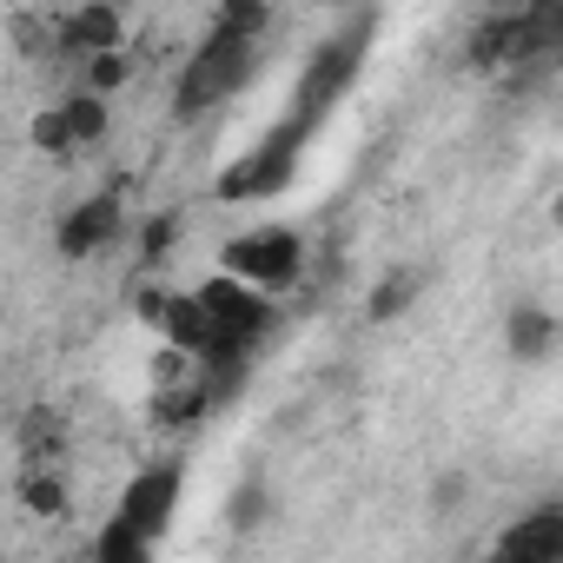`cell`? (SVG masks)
<instances>
[{
  "instance_id": "44dd1931",
  "label": "cell",
  "mask_w": 563,
  "mask_h": 563,
  "mask_svg": "<svg viewBox=\"0 0 563 563\" xmlns=\"http://www.w3.org/2000/svg\"><path fill=\"white\" fill-rule=\"evenodd\" d=\"M179 212H153V219H140V265H166L173 258V245H179Z\"/></svg>"
},
{
  "instance_id": "ba28073f",
  "label": "cell",
  "mask_w": 563,
  "mask_h": 563,
  "mask_svg": "<svg viewBox=\"0 0 563 563\" xmlns=\"http://www.w3.org/2000/svg\"><path fill=\"white\" fill-rule=\"evenodd\" d=\"M100 47H126V21H120L113 0H87V8H74L54 27V54H67V60H87Z\"/></svg>"
},
{
  "instance_id": "8992f818",
  "label": "cell",
  "mask_w": 563,
  "mask_h": 563,
  "mask_svg": "<svg viewBox=\"0 0 563 563\" xmlns=\"http://www.w3.org/2000/svg\"><path fill=\"white\" fill-rule=\"evenodd\" d=\"M120 232H126V199H120V186H100L80 206H67V219L54 225V245H60V258H93V252L120 245Z\"/></svg>"
},
{
  "instance_id": "603a6c76",
  "label": "cell",
  "mask_w": 563,
  "mask_h": 563,
  "mask_svg": "<svg viewBox=\"0 0 563 563\" xmlns=\"http://www.w3.org/2000/svg\"><path fill=\"white\" fill-rule=\"evenodd\" d=\"M265 510H272V497H265V484L252 477V484H239L232 497H225V523L232 530H258L265 523Z\"/></svg>"
},
{
  "instance_id": "5bb4252c",
  "label": "cell",
  "mask_w": 563,
  "mask_h": 563,
  "mask_svg": "<svg viewBox=\"0 0 563 563\" xmlns=\"http://www.w3.org/2000/svg\"><path fill=\"white\" fill-rule=\"evenodd\" d=\"M418 286H424V278H418V272H405V265H391V272L378 278V286L365 292V319H372V325H391V319H405V312L418 306Z\"/></svg>"
},
{
  "instance_id": "4316f807",
  "label": "cell",
  "mask_w": 563,
  "mask_h": 563,
  "mask_svg": "<svg viewBox=\"0 0 563 563\" xmlns=\"http://www.w3.org/2000/svg\"><path fill=\"white\" fill-rule=\"evenodd\" d=\"M21 8H34V0H21Z\"/></svg>"
},
{
  "instance_id": "5b68a950",
  "label": "cell",
  "mask_w": 563,
  "mask_h": 563,
  "mask_svg": "<svg viewBox=\"0 0 563 563\" xmlns=\"http://www.w3.org/2000/svg\"><path fill=\"white\" fill-rule=\"evenodd\" d=\"M192 299L206 306L212 332H239V339H252V345H258V339L272 332V319H278L272 292L245 286V278H232V272H212V278H199V286H192Z\"/></svg>"
},
{
  "instance_id": "7c38bea8",
  "label": "cell",
  "mask_w": 563,
  "mask_h": 563,
  "mask_svg": "<svg viewBox=\"0 0 563 563\" xmlns=\"http://www.w3.org/2000/svg\"><path fill=\"white\" fill-rule=\"evenodd\" d=\"M14 504H21L27 517L60 523V517L74 510V490H67V477H60L54 464H27V471H21V484H14Z\"/></svg>"
},
{
  "instance_id": "ffe728a7",
  "label": "cell",
  "mask_w": 563,
  "mask_h": 563,
  "mask_svg": "<svg viewBox=\"0 0 563 563\" xmlns=\"http://www.w3.org/2000/svg\"><path fill=\"white\" fill-rule=\"evenodd\" d=\"M8 41H14V54H21V60H47V54H54V27H47L34 8H14Z\"/></svg>"
},
{
  "instance_id": "484cf974",
  "label": "cell",
  "mask_w": 563,
  "mask_h": 563,
  "mask_svg": "<svg viewBox=\"0 0 563 563\" xmlns=\"http://www.w3.org/2000/svg\"><path fill=\"white\" fill-rule=\"evenodd\" d=\"M523 21L556 41V34H563V0H523Z\"/></svg>"
},
{
  "instance_id": "30bf717a",
  "label": "cell",
  "mask_w": 563,
  "mask_h": 563,
  "mask_svg": "<svg viewBox=\"0 0 563 563\" xmlns=\"http://www.w3.org/2000/svg\"><path fill=\"white\" fill-rule=\"evenodd\" d=\"M206 411H219V405H212V391H206L199 372L179 378V385H153V424H159V431H186V424H199Z\"/></svg>"
},
{
  "instance_id": "52a82bcc",
  "label": "cell",
  "mask_w": 563,
  "mask_h": 563,
  "mask_svg": "<svg viewBox=\"0 0 563 563\" xmlns=\"http://www.w3.org/2000/svg\"><path fill=\"white\" fill-rule=\"evenodd\" d=\"M179 490H186V471H179V464H146V471L120 490V517L140 523V530L159 543L166 523H173V510H179Z\"/></svg>"
},
{
  "instance_id": "d6986e66",
  "label": "cell",
  "mask_w": 563,
  "mask_h": 563,
  "mask_svg": "<svg viewBox=\"0 0 563 563\" xmlns=\"http://www.w3.org/2000/svg\"><path fill=\"white\" fill-rule=\"evenodd\" d=\"M212 27H225V34H245V41H258V34L272 27V0H219Z\"/></svg>"
},
{
  "instance_id": "7402d4cb",
  "label": "cell",
  "mask_w": 563,
  "mask_h": 563,
  "mask_svg": "<svg viewBox=\"0 0 563 563\" xmlns=\"http://www.w3.org/2000/svg\"><path fill=\"white\" fill-rule=\"evenodd\" d=\"M27 140H34V153H47V159H67V153H74V133H67V113H60V107H41V113L27 120Z\"/></svg>"
},
{
  "instance_id": "277c9868",
  "label": "cell",
  "mask_w": 563,
  "mask_h": 563,
  "mask_svg": "<svg viewBox=\"0 0 563 563\" xmlns=\"http://www.w3.org/2000/svg\"><path fill=\"white\" fill-rule=\"evenodd\" d=\"M219 272L245 278L258 292H286L306 272V239H299V225H252V232L219 245Z\"/></svg>"
},
{
  "instance_id": "9c48e42d",
  "label": "cell",
  "mask_w": 563,
  "mask_h": 563,
  "mask_svg": "<svg viewBox=\"0 0 563 563\" xmlns=\"http://www.w3.org/2000/svg\"><path fill=\"white\" fill-rule=\"evenodd\" d=\"M504 352H510V365H543L550 352H556V319H550V306H510L504 312Z\"/></svg>"
},
{
  "instance_id": "e0dca14e",
  "label": "cell",
  "mask_w": 563,
  "mask_h": 563,
  "mask_svg": "<svg viewBox=\"0 0 563 563\" xmlns=\"http://www.w3.org/2000/svg\"><path fill=\"white\" fill-rule=\"evenodd\" d=\"M146 556H153V537L113 510V523L93 537V563H146Z\"/></svg>"
},
{
  "instance_id": "4fadbf2b",
  "label": "cell",
  "mask_w": 563,
  "mask_h": 563,
  "mask_svg": "<svg viewBox=\"0 0 563 563\" xmlns=\"http://www.w3.org/2000/svg\"><path fill=\"white\" fill-rule=\"evenodd\" d=\"M159 339L199 358V352H206V339H212V319H206V306H199L192 292H173V299H166V312H159Z\"/></svg>"
},
{
  "instance_id": "cb8c5ba5",
  "label": "cell",
  "mask_w": 563,
  "mask_h": 563,
  "mask_svg": "<svg viewBox=\"0 0 563 563\" xmlns=\"http://www.w3.org/2000/svg\"><path fill=\"white\" fill-rule=\"evenodd\" d=\"M464 497H471V477H464V471H438V484H431V510H438V517H451Z\"/></svg>"
},
{
  "instance_id": "ac0fdd59",
  "label": "cell",
  "mask_w": 563,
  "mask_h": 563,
  "mask_svg": "<svg viewBox=\"0 0 563 563\" xmlns=\"http://www.w3.org/2000/svg\"><path fill=\"white\" fill-rule=\"evenodd\" d=\"M126 80H133V54H126V47H100V54L80 60V87L100 93V100H113Z\"/></svg>"
},
{
  "instance_id": "6da1fadb",
  "label": "cell",
  "mask_w": 563,
  "mask_h": 563,
  "mask_svg": "<svg viewBox=\"0 0 563 563\" xmlns=\"http://www.w3.org/2000/svg\"><path fill=\"white\" fill-rule=\"evenodd\" d=\"M252 67H258V41L212 27V34L192 47V60L179 67V87H173V120H206L212 107H225V100L252 80Z\"/></svg>"
},
{
  "instance_id": "8fae6325",
  "label": "cell",
  "mask_w": 563,
  "mask_h": 563,
  "mask_svg": "<svg viewBox=\"0 0 563 563\" xmlns=\"http://www.w3.org/2000/svg\"><path fill=\"white\" fill-rule=\"evenodd\" d=\"M563 550V510L556 504H537L523 523H510L497 537V556H556Z\"/></svg>"
},
{
  "instance_id": "9a60e30c",
  "label": "cell",
  "mask_w": 563,
  "mask_h": 563,
  "mask_svg": "<svg viewBox=\"0 0 563 563\" xmlns=\"http://www.w3.org/2000/svg\"><path fill=\"white\" fill-rule=\"evenodd\" d=\"M60 451H67L60 411H54V405H34V411L21 418V457H27V464H60Z\"/></svg>"
},
{
  "instance_id": "7a4b0ae2",
  "label": "cell",
  "mask_w": 563,
  "mask_h": 563,
  "mask_svg": "<svg viewBox=\"0 0 563 563\" xmlns=\"http://www.w3.org/2000/svg\"><path fill=\"white\" fill-rule=\"evenodd\" d=\"M365 54H372V21H352L345 34H332V41H319L312 47V60H306V74H299V93H292V126H319L345 93H352V80H358V67H365Z\"/></svg>"
},
{
  "instance_id": "3957f363",
  "label": "cell",
  "mask_w": 563,
  "mask_h": 563,
  "mask_svg": "<svg viewBox=\"0 0 563 563\" xmlns=\"http://www.w3.org/2000/svg\"><path fill=\"white\" fill-rule=\"evenodd\" d=\"M306 126H292V120H278L245 159H232L225 173H219V186H212V199H225V206H245V199H278L292 186V173H299V153H306Z\"/></svg>"
},
{
  "instance_id": "2e32d148",
  "label": "cell",
  "mask_w": 563,
  "mask_h": 563,
  "mask_svg": "<svg viewBox=\"0 0 563 563\" xmlns=\"http://www.w3.org/2000/svg\"><path fill=\"white\" fill-rule=\"evenodd\" d=\"M60 113H67V133H74V146H100V140L113 133V113H107V100H100V93H87V87H74V93L60 100Z\"/></svg>"
},
{
  "instance_id": "d4e9b609",
  "label": "cell",
  "mask_w": 563,
  "mask_h": 563,
  "mask_svg": "<svg viewBox=\"0 0 563 563\" xmlns=\"http://www.w3.org/2000/svg\"><path fill=\"white\" fill-rule=\"evenodd\" d=\"M126 299H133V319L159 325V312H166V299H173V292H166V286H153V278H133V292H126Z\"/></svg>"
}]
</instances>
